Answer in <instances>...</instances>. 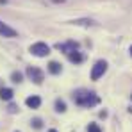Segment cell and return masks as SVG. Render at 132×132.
Wrapping results in <instances>:
<instances>
[{
    "label": "cell",
    "mask_w": 132,
    "mask_h": 132,
    "mask_svg": "<svg viewBox=\"0 0 132 132\" xmlns=\"http://www.w3.org/2000/svg\"><path fill=\"white\" fill-rule=\"evenodd\" d=\"M73 102L77 105H82V107H93L100 102V98L93 93V91H86V89H80L77 93H73Z\"/></svg>",
    "instance_id": "1"
},
{
    "label": "cell",
    "mask_w": 132,
    "mask_h": 132,
    "mask_svg": "<svg viewBox=\"0 0 132 132\" xmlns=\"http://www.w3.org/2000/svg\"><path fill=\"white\" fill-rule=\"evenodd\" d=\"M30 54L36 57H46L50 54V46L46 43H34L30 46Z\"/></svg>",
    "instance_id": "2"
},
{
    "label": "cell",
    "mask_w": 132,
    "mask_h": 132,
    "mask_svg": "<svg viewBox=\"0 0 132 132\" xmlns=\"http://www.w3.org/2000/svg\"><path fill=\"white\" fill-rule=\"evenodd\" d=\"M27 77H29L34 84H38V86L43 82V71L38 70V68H34V66H29V68H27Z\"/></svg>",
    "instance_id": "3"
},
{
    "label": "cell",
    "mask_w": 132,
    "mask_h": 132,
    "mask_svg": "<svg viewBox=\"0 0 132 132\" xmlns=\"http://www.w3.org/2000/svg\"><path fill=\"white\" fill-rule=\"evenodd\" d=\"M105 70H107V63L105 61H98L96 64L93 66V70H91V80H98L105 73Z\"/></svg>",
    "instance_id": "4"
},
{
    "label": "cell",
    "mask_w": 132,
    "mask_h": 132,
    "mask_svg": "<svg viewBox=\"0 0 132 132\" xmlns=\"http://www.w3.org/2000/svg\"><path fill=\"white\" fill-rule=\"evenodd\" d=\"M57 48H59L61 52H64V54H70V52H75V50L79 48V45L75 43V41H66V43H59Z\"/></svg>",
    "instance_id": "5"
},
{
    "label": "cell",
    "mask_w": 132,
    "mask_h": 132,
    "mask_svg": "<svg viewBox=\"0 0 132 132\" xmlns=\"http://www.w3.org/2000/svg\"><path fill=\"white\" fill-rule=\"evenodd\" d=\"M0 34H2L4 38H14V36H16V30L11 29L9 25H5L4 22H0Z\"/></svg>",
    "instance_id": "6"
},
{
    "label": "cell",
    "mask_w": 132,
    "mask_h": 132,
    "mask_svg": "<svg viewBox=\"0 0 132 132\" xmlns=\"http://www.w3.org/2000/svg\"><path fill=\"white\" fill-rule=\"evenodd\" d=\"M25 104H27L30 109H38V107L41 105V98H39V96H29V98L25 100Z\"/></svg>",
    "instance_id": "7"
},
{
    "label": "cell",
    "mask_w": 132,
    "mask_h": 132,
    "mask_svg": "<svg viewBox=\"0 0 132 132\" xmlns=\"http://www.w3.org/2000/svg\"><path fill=\"white\" fill-rule=\"evenodd\" d=\"M13 98V89L0 88V100H11Z\"/></svg>",
    "instance_id": "8"
},
{
    "label": "cell",
    "mask_w": 132,
    "mask_h": 132,
    "mask_svg": "<svg viewBox=\"0 0 132 132\" xmlns=\"http://www.w3.org/2000/svg\"><path fill=\"white\" fill-rule=\"evenodd\" d=\"M68 59H70L71 63L79 64V63H82V59H84V57H82V55H80V54L75 50V52H70V54H68Z\"/></svg>",
    "instance_id": "9"
},
{
    "label": "cell",
    "mask_w": 132,
    "mask_h": 132,
    "mask_svg": "<svg viewBox=\"0 0 132 132\" xmlns=\"http://www.w3.org/2000/svg\"><path fill=\"white\" fill-rule=\"evenodd\" d=\"M48 71H50V73H54V75L61 73V64H59V63H55V61H52V63L48 64Z\"/></svg>",
    "instance_id": "10"
},
{
    "label": "cell",
    "mask_w": 132,
    "mask_h": 132,
    "mask_svg": "<svg viewBox=\"0 0 132 132\" xmlns=\"http://www.w3.org/2000/svg\"><path fill=\"white\" fill-rule=\"evenodd\" d=\"M55 111H57V112H64L66 111V104L63 100H57V102H55Z\"/></svg>",
    "instance_id": "11"
},
{
    "label": "cell",
    "mask_w": 132,
    "mask_h": 132,
    "mask_svg": "<svg viewBox=\"0 0 132 132\" xmlns=\"http://www.w3.org/2000/svg\"><path fill=\"white\" fill-rule=\"evenodd\" d=\"M11 79H13V82H22L23 75H22V73H20V71H14V73L11 75Z\"/></svg>",
    "instance_id": "12"
},
{
    "label": "cell",
    "mask_w": 132,
    "mask_h": 132,
    "mask_svg": "<svg viewBox=\"0 0 132 132\" xmlns=\"http://www.w3.org/2000/svg\"><path fill=\"white\" fill-rule=\"evenodd\" d=\"M88 132H102V130H100V127H98L96 123H89L88 125Z\"/></svg>",
    "instance_id": "13"
},
{
    "label": "cell",
    "mask_w": 132,
    "mask_h": 132,
    "mask_svg": "<svg viewBox=\"0 0 132 132\" xmlns=\"http://www.w3.org/2000/svg\"><path fill=\"white\" fill-rule=\"evenodd\" d=\"M32 125H34V129H41V120H39V118H36V120L32 121Z\"/></svg>",
    "instance_id": "14"
},
{
    "label": "cell",
    "mask_w": 132,
    "mask_h": 132,
    "mask_svg": "<svg viewBox=\"0 0 132 132\" xmlns=\"http://www.w3.org/2000/svg\"><path fill=\"white\" fill-rule=\"evenodd\" d=\"M16 109H18L16 105H9V111H11V112H16Z\"/></svg>",
    "instance_id": "15"
},
{
    "label": "cell",
    "mask_w": 132,
    "mask_h": 132,
    "mask_svg": "<svg viewBox=\"0 0 132 132\" xmlns=\"http://www.w3.org/2000/svg\"><path fill=\"white\" fill-rule=\"evenodd\" d=\"M48 132H57V130H55V129H50V130H48Z\"/></svg>",
    "instance_id": "16"
},
{
    "label": "cell",
    "mask_w": 132,
    "mask_h": 132,
    "mask_svg": "<svg viewBox=\"0 0 132 132\" xmlns=\"http://www.w3.org/2000/svg\"><path fill=\"white\" fill-rule=\"evenodd\" d=\"M130 55H132V46H130Z\"/></svg>",
    "instance_id": "17"
}]
</instances>
